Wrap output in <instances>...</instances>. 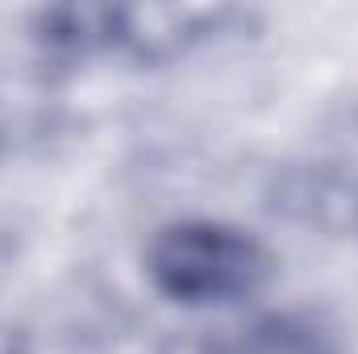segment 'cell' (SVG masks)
Wrapping results in <instances>:
<instances>
[{"label": "cell", "instance_id": "cell-3", "mask_svg": "<svg viewBox=\"0 0 358 354\" xmlns=\"http://www.w3.org/2000/svg\"><path fill=\"white\" fill-rule=\"evenodd\" d=\"M200 354H342V346L321 321L304 313H275L229 338H217Z\"/></svg>", "mask_w": 358, "mask_h": 354}, {"label": "cell", "instance_id": "cell-1", "mask_svg": "<svg viewBox=\"0 0 358 354\" xmlns=\"http://www.w3.org/2000/svg\"><path fill=\"white\" fill-rule=\"evenodd\" d=\"M238 8H142V4H55L34 21L38 46L59 63L138 59L163 63L234 25Z\"/></svg>", "mask_w": 358, "mask_h": 354}, {"label": "cell", "instance_id": "cell-2", "mask_svg": "<svg viewBox=\"0 0 358 354\" xmlns=\"http://www.w3.org/2000/svg\"><path fill=\"white\" fill-rule=\"evenodd\" d=\"M150 283L176 304H234L267 288L275 275L271 250L225 221H176L163 225L146 250Z\"/></svg>", "mask_w": 358, "mask_h": 354}]
</instances>
